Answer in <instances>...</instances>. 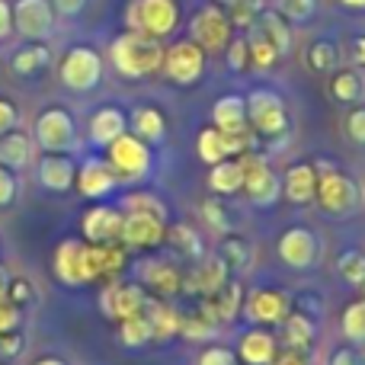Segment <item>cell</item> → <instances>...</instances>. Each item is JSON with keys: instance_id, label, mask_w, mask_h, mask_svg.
<instances>
[{"instance_id": "obj_44", "label": "cell", "mask_w": 365, "mask_h": 365, "mask_svg": "<svg viewBox=\"0 0 365 365\" xmlns=\"http://www.w3.org/2000/svg\"><path fill=\"white\" fill-rule=\"evenodd\" d=\"M276 13L292 26H304L314 19L317 0H276Z\"/></svg>"}, {"instance_id": "obj_45", "label": "cell", "mask_w": 365, "mask_h": 365, "mask_svg": "<svg viewBox=\"0 0 365 365\" xmlns=\"http://www.w3.org/2000/svg\"><path fill=\"white\" fill-rule=\"evenodd\" d=\"M218 257L227 269H247V266H250V247L240 237H227L225 244L218 247Z\"/></svg>"}, {"instance_id": "obj_4", "label": "cell", "mask_w": 365, "mask_h": 365, "mask_svg": "<svg viewBox=\"0 0 365 365\" xmlns=\"http://www.w3.org/2000/svg\"><path fill=\"white\" fill-rule=\"evenodd\" d=\"M106 164L113 167L119 182H141L154 167V151L138 135L125 132L106 148Z\"/></svg>"}, {"instance_id": "obj_47", "label": "cell", "mask_w": 365, "mask_h": 365, "mask_svg": "<svg viewBox=\"0 0 365 365\" xmlns=\"http://www.w3.org/2000/svg\"><path fill=\"white\" fill-rule=\"evenodd\" d=\"M6 298H10L13 304H16L19 311L29 308L32 298H36V289H32V282L26 276H13L10 282H6Z\"/></svg>"}, {"instance_id": "obj_49", "label": "cell", "mask_w": 365, "mask_h": 365, "mask_svg": "<svg viewBox=\"0 0 365 365\" xmlns=\"http://www.w3.org/2000/svg\"><path fill=\"white\" fill-rule=\"evenodd\" d=\"M202 215H205V221H208V225H212V231H218V234L231 231V221H227L225 205H221V202H218V195H212V199H205V202H202Z\"/></svg>"}, {"instance_id": "obj_11", "label": "cell", "mask_w": 365, "mask_h": 365, "mask_svg": "<svg viewBox=\"0 0 365 365\" xmlns=\"http://www.w3.org/2000/svg\"><path fill=\"white\" fill-rule=\"evenodd\" d=\"M58 13L48 0H16L13 4V32L26 42H45L55 32Z\"/></svg>"}, {"instance_id": "obj_16", "label": "cell", "mask_w": 365, "mask_h": 365, "mask_svg": "<svg viewBox=\"0 0 365 365\" xmlns=\"http://www.w3.org/2000/svg\"><path fill=\"white\" fill-rule=\"evenodd\" d=\"M122 221L125 212L119 205H109V202H96L81 221V231L87 244H115L122 237Z\"/></svg>"}, {"instance_id": "obj_19", "label": "cell", "mask_w": 365, "mask_h": 365, "mask_svg": "<svg viewBox=\"0 0 365 365\" xmlns=\"http://www.w3.org/2000/svg\"><path fill=\"white\" fill-rule=\"evenodd\" d=\"M83 247H87V240L64 237L61 244L55 247V253H51V272H55V279L61 285H68V289L87 285V279H83Z\"/></svg>"}, {"instance_id": "obj_41", "label": "cell", "mask_w": 365, "mask_h": 365, "mask_svg": "<svg viewBox=\"0 0 365 365\" xmlns=\"http://www.w3.org/2000/svg\"><path fill=\"white\" fill-rule=\"evenodd\" d=\"M122 212H141V215H154V218L167 221V202L154 192H128L122 199Z\"/></svg>"}, {"instance_id": "obj_38", "label": "cell", "mask_w": 365, "mask_h": 365, "mask_svg": "<svg viewBox=\"0 0 365 365\" xmlns=\"http://www.w3.org/2000/svg\"><path fill=\"white\" fill-rule=\"evenodd\" d=\"M119 340H122V346H128V349H141V346H148V343H154V330H151V321H148L145 311L119 321Z\"/></svg>"}, {"instance_id": "obj_8", "label": "cell", "mask_w": 365, "mask_h": 365, "mask_svg": "<svg viewBox=\"0 0 365 365\" xmlns=\"http://www.w3.org/2000/svg\"><path fill=\"white\" fill-rule=\"evenodd\" d=\"M205 61H208V55L192 38H177L173 45L164 48L160 74L170 83H177V87H195L202 81V74H205Z\"/></svg>"}, {"instance_id": "obj_22", "label": "cell", "mask_w": 365, "mask_h": 365, "mask_svg": "<svg viewBox=\"0 0 365 365\" xmlns=\"http://www.w3.org/2000/svg\"><path fill=\"white\" fill-rule=\"evenodd\" d=\"M141 285H145V292L154 298H173V295H180L182 272L170 259H148V263L141 266Z\"/></svg>"}, {"instance_id": "obj_27", "label": "cell", "mask_w": 365, "mask_h": 365, "mask_svg": "<svg viewBox=\"0 0 365 365\" xmlns=\"http://www.w3.org/2000/svg\"><path fill=\"white\" fill-rule=\"evenodd\" d=\"M145 314H148V321H151L154 340H158V343H170L173 336H180V321H182V314H180L177 308H173L170 302H167V298L148 295Z\"/></svg>"}, {"instance_id": "obj_34", "label": "cell", "mask_w": 365, "mask_h": 365, "mask_svg": "<svg viewBox=\"0 0 365 365\" xmlns=\"http://www.w3.org/2000/svg\"><path fill=\"white\" fill-rule=\"evenodd\" d=\"M257 29L263 32V36L269 38L272 45H276V51H279L282 58L289 55L292 45H295V38H292V23H285V19L279 16L276 10H263V13H259Z\"/></svg>"}, {"instance_id": "obj_48", "label": "cell", "mask_w": 365, "mask_h": 365, "mask_svg": "<svg viewBox=\"0 0 365 365\" xmlns=\"http://www.w3.org/2000/svg\"><path fill=\"white\" fill-rule=\"evenodd\" d=\"M327 365H365V346H356V343L334 346L327 356Z\"/></svg>"}, {"instance_id": "obj_43", "label": "cell", "mask_w": 365, "mask_h": 365, "mask_svg": "<svg viewBox=\"0 0 365 365\" xmlns=\"http://www.w3.org/2000/svg\"><path fill=\"white\" fill-rule=\"evenodd\" d=\"M336 272H340L343 282L359 289L365 282V253L362 250H343L340 257H336Z\"/></svg>"}, {"instance_id": "obj_60", "label": "cell", "mask_w": 365, "mask_h": 365, "mask_svg": "<svg viewBox=\"0 0 365 365\" xmlns=\"http://www.w3.org/2000/svg\"><path fill=\"white\" fill-rule=\"evenodd\" d=\"M32 365H68L64 359H58V356H42V359H36Z\"/></svg>"}, {"instance_id": "obj_57", "label": "cell", "mask_w": 365, "mask_h": 365, "mask_svg": "<svg viewBox=\"0 0 365 365\" xmlns=\"http://www.w3.org/2000/svg\"><path fill=\"white\" fill-rule=\"evenodd\" d=\"M13 32V4L10 0H0V42Z\"/></svg>"}, {"instance_id": "obj_37", "label": "cell", "mask_w": 365, "mask_h": 365, "mask_svg": "<svg viewBox=\"0 0 365 365\" xmlns=\"http://www.w3.org/2000/svg\"><path fill=\"white\" fill-rule=\"evenodd\" d=\"M304 64H308V71H314V74H334V71L340 68V48H336L334 42H327V38H317V42H311L308 51H304Z\"/></svg>"}, {"instance_id": "obj_30", "label": "cell", "mask_w": 365, "mask_h": 365, "mask_svg": "<svg viewBox=\"0 0 365 365\" xmlns=\"http://www.w3.org/2000/svg\"><path fill=\"white\" fill-rule=\"evenodd\" d=\"M330 96H334L336 103H343V106H359L365 100V77L359 68H336L334 74H330V83H327Z\"/></svg>"}, {"instance_id": "obj_50", "label": "cell", "mask_w": 365, "mask_h": 365, "mask_svg": "<svg viewBox=\"0 0 365 365\" xmlns=\"http://www.w3.org/2000/svg\"><path fill=\"white\" fill-rule=\"evenodd\" d=\"M195 365H237V353L231 346H205Z\"/></svg>"}, {"instance_id": "obj_23", "label": "cell", "mask_w": 365, "mask_h": 365, "mask_svg": "<svg viewBox=\"0 0 365 365\" xmlns=\"http://www.w3.org/2000/svg\"><path fill=\"white\" fill-rule=\"evenodd\" d=\"M38 186L48 189V192H68V189H74V177H77V164L68 158V154H45L42 160H38Z\"/></svg>"}, {"instance_id": "obj_31", "label": "cell", "mask_w": 365, "mask_h": 365, "mask_svg": "<svg viewBox=\"0 0 365 365\" xmlns=\"http://www.w3.org/2000/svg\"><path fill=\"white\" fill-rule=\"evenodd\" d=\"M208 189L212 195H237L244 189V167L237 158H227L221 164L208 167Z\"/></svg>"}, {"instance_id": "obj_62", "label": "cell", "mask_w": 365, "mask_h": 365, "mask_svg": "<svg viewBox=\"0 0 365 365\" xmlns=\"http://www.w3.org/2000/svg\"><path fill=\"white\" fill-rule=\"evenodd\" d=\"M212 4H218V6H231L234 0H212Z\"/></svg>"}, {"instance_id": "obj_17", "label": "cell", "mask_w": 365, "mask_h": 365, "mask_svg": "<svg viewBox=\"0 0 365 365\" xmlns=\"http://www.w3.org/2000/svg\"><path fill=\"white\" fill-rule=\"evenodd\" d=\"M119 240L128 247V250H154V247H160L167 240V221L154 218V215L125 212Z\"/></svg>"}, {"instance_id": "obj_6", "label": "cell", "mask_w": 365, "mask_h": 365, "mask_svg": "<svg viewBox=\"0 0 365 365\" xmlns=\"http://www.w3.org/2000/svg\"><path fill=\"white\" fill-rule=\"evenodd\" d=\"M103 71H106V61L96 48L90 45H74V48L64 51L61 64H58V77L68 90L74 93H90L103 83Z\"/></svg>"}, {"instance_id": "obj_5", "label": "cell", "mask_w": 365, "mask_h": 365, "mask_svg": "<svg viewBox=\"0 0 365 365\" xmlns=\"http://www.w3.org/2000/svg\"><path fill=\"white\" fill-rule=\"evenodd\" d=\"M247 125L259 138H282L289 132V109L285 100L269 87H257L247 93Z\"/></svg>"}, {"instance_id": "obj_10", "label": "cell", "mask_w": 365, "mask_h": 365, "mask_svg": "<svg viewBox=\"0 0 365 365\" xmlns=\"http://www.w3.org/2000/svg\"><path fill=\"white\" fill-rule=\"evenodd\" d=\"M36 145L45 154H68L77 148V122L64 106H48L36 119Z\"/></svg>"}, {"instance_id": "obj_46", "label": "cell", "mask_w": 365, "mask_h": 365, "mask_svg": "<svg viewBox=\"0 0 365 365\" xmlns=\"http://www.w3.org/2000/svg\"><path fill=\"white\" fill-rule=\"evenodd\" d=\"M225 58H227V68L234 74H244L250 71V51H247V36H234L225 48Z\"/></svg>"}, {"instance_id": "obj_39", "label": "cell", "mask_w": 365, "mask_h": 365, "mask_svg": "<svg viewBox=\"0 0 365 365\" xmlns=\"http://www.w3.org/2000/svg\"><path fill=\"white\" fill-rule=\"evenodd\" d=\"M340 330L346 336V343H356V346H365V298H356L343 308L340 317Z\"/></svg>"}, {"instance_id": "obj_55", "label": "cell", "mask_w": 365, "mask_h": 365, "mask_svg": "<svg viewBox=\"0 0 365 365\" xmlns=\"http://www.w3.org/2000/svg\"><path fill=\"white\" fill-rule=\"evenodd\" d=\"M23 353V336L16 334V330H10V334H0V356H6V359H13V356Z\"/></svg>"}, {"instance_id": "obj_28", "label": "cell", "mask_w": 365, "mask_h": 365, "mask_svg": "<svg viewBox=\"0 0 365 365\" xmlns=\"http://www.w3.org/2000/svg\"><path fill=\"white\" fill-rule=\"evenodd\" d=\"M212 125L221 132H240L247 128V96L225 93L212 103Z\"/></svg>"}, {"instance_id": "obj_14", "label": "cell", "mask_w": 365, "mask_h": 365, "mask_svg": "<svg viewBox=\"0 0 365 365\" xmlns=\"http://www.w3.org/2000/svg\"><path fill=\"white\" fill-rule=\"evenodd\" d=\"M148 292L141 282H109L106 289L100 292V311L106 321H125V317L145 311Z\"/></svg>"}, {"instance_id": "obj_1", "label": "cell", "mask_w": 365, "mask_h": 365, "mask_svg": "<svg viewBox=\"0 0 365 365\" xmlns=\"http://www.w3.org/2000/svg\"><path fill=\"white\" fill-rule=\"evenodd\" d=\"M164 48L167 45L160 42V38L125 29L109 45V61H113L115 74H122L125 81H145V77H151V74H160Z\"/></svg>"}, {"instance_id": "obj_32", "label": "cell", "mask_w": 365, "mask_h": 365, "mask_svg": "<svg viewBox=\"0 0 365 365\" xmlns=\"http://www.w3.org/2000/svg\"><path fill=\"white\" fill-rule=\"evenodd\" d=\"M32 160V138L26 132H19V128H13V132L0 135V164L10 167L13 173L23 170V167H29Z\"/></svg>"}, {"instance_id": "obj_56", "label": "cell", "mask_w": 365, "mask_h": 365, "mask_svg": "<svg viewBox=\"0 0 365 365\" xmlns=\"http://www.w3.org/2000/svg\"><path fill=\"white\" fill-rule=\"evenodd\" d=\"M51 6H55L58 16H81L83 10H87L90 0H48Z\"/></svg>"}, {"instance_id": "obj_52", "label": "cell", "mask_w": 365, "mask_h": 365, "mask_svg": "<svg viewBox=\"0 0 365 365\" xmlns=\"http://www.w3.org/2000/svg\"><path fill=\"white\" fill-rule=\"evenodd\" d=\"M19 192V182H16V173L10 170V167L0 164V208L13 205V199H16Z\"/></svg>"}, {"instance_id": "obj_9", "label": "cell", "mask_w": 365, "mask_h": 365, "mask_svg": "<svg viewBox=\"0 0 365 365\" xmlns=\"http://www.w3.org/2000/svg\"><path fill=\"white\" fill-rule=\"evenodd\" d=\"M189 38H192L205 55L225 51L227 42L234 38V26H231V19H227L225 6L205 4L202 10H195L192 19H189Z\"/></svg>"}, {"instance_id": "obj_53", "label": "cell", "mask_w": 365, "mask_h": 365, "mask_svg": "<svg viewBox=\"0 0 365 365\" xmlns=\"http://www.w3.org/2000/svg\"><path fill=\"white\" fill-rule=\"evenodd\" d=\"M19 321H23V311L16 308V304L10 302V298H0V334H10V330L19 327Z\"/></svg>"}, {"instance_id": "obj_40", "label": "cell", "mask_w": 365, "mask_h": 365, "mask_svg": "<svg viewBox=\"0 0 365 365\" xmlns=\"http://www.w3.org/2000/svg\"><path fill=\"white\" fill-rule=\"evenodd\" d=\"M215 334H218V324L208 321V317L202 314L199 308L189 311V314H182V321H180V336H182V340H189V343H205V340H212Z\"/></svg>"}, {"instance_id": "obj_63", "label": "cell", "mask_w": 365, "mask_h": 365, "mask_svg": "<svg viewBox=\"0 0 365 365\" xmlns=\"http://www.w3.org/2000/svg\"><path fill=\"white\" fill-rule=\"evenodd\" d=\"M359 289H362V298H365V282H362V285H359Z\"/></svg>"}, {"instance_id": "obj_35", "label": "cell", "mask_w": 365, "mask_h": 365, "mask_svg": "<svg viewBox=\"0 0 365 365\" xmlns=\"http://www.w3.org/2000/svg\"><path fill=\"white\" fill-rule=\"evenodd\" d=\"M247 51H250V71H272L279 64V58H282L276 51V45H272L257 26L247 29Z\"/></svg>"}, {"instance_id": "obj_36", "label": "cell", "mask_w": 365, "mask_h": 365, "mask_svg": "<svg viewBox=\"0 0 365 365\" xmlns=\"http://www.w3.org/2000/svg\"><path fill=\"white\" fill-rule=\"evenodd\" d=\"M167 244L173 247L177 253H182L186 259H202L205 257V244H202V237H199V231H195L192 225H173V227H167Z\"/></svg>"}, {"instance_id": "obj_20", "label": "cell", "mask_w": 365, "mask_h": 365, "mask_svg": "<svg viewBox=\"0 0 365 365\" xmlns=\"http://www.w3.org/2000/svg\"><path fill=\"white\" fill-rule=\"evenodd\" d=\"M240 308H244V285L237 282V279H227L221 289H215L212 295L199 298V311L208 317L212 324H231L234 317L240 314Z\"/></svg>"}, {"instance_id": "obj_59", "label": "cell", "mask_w": 365, "mask_h": 365, "mask_svg": "<svg viewBox=\"0 0 365 365\" xmlns=\"http://www.w3.org/2000/svg\"><path fill=\"white\" fill-rule=\"evenodd\" d=\"M272 365H308V359H304L302 353H292V349H282V353H276V359H272Z\"/></svg>"}, {"instance_id": "obj_21", "label": "cell", "mask_w": 365, "mask_h": 365, "mask_svg": "<svg viewBox=\"0 0 365 365\" xmlns=\"http://www.w3.org/2000/svg\"><path fill=\"white\" fill-rule=\"evenodd\" d=\"M128 132V115L122 113L119 106H100L87 122V138L93 148H103L106 151L119 135Z\"/></svg>"}, {"instance_id": "obj_18", "label": "cell", "mask_w": 365, "mask_h": 365, "mask_svg": "<svg viewBox=\"0 0 365 365\" xmlns=\"http://www.w3.org/2000/svg\"><path fill=\"white\" fill-rule=\"evenodd\" d=\"M74 186L83 199L90 202H103L119 189V180H115L113 167L106 164V158H87L81 167H77V177H74Z\"/></svg>"}, {"instance_id": "obj_54", "label": "cell", "mask_w": 365, "mask_h": 365, "mask_svg": "<svg viewBox=\"0 0 365 365\" xmlns=\"http://www.w3.org/2000/svg\"><path fill=\"white\" fill-rule=\"evenodd\" d=\"M19 125V109L13 100H6V96H0V135L13 132V128Z\"/></svg>"}, {"instance_id": "obj_42", "label": "cell", "mask_w": 365, "mask_h": 365, "mask_svg": "<svg viewBox=\"0 0 365 365\" xmlns=\"http://www.w3.org/2000/svg\"><path fill=\"white\" fill-rule=\"evenodd\" d=\"M263 10H266L263 0H234L227 6V19H231L234 29H253Z\"/></svg>"}, {"instance_id": "obj_13", "label": "cell", "mask_w": 365, "mask_h": 365, "mask_svg": "<svg viewBox=\"0 0 365 365\" xmlns=\"http://www.w3.org/2000/svg\"><path fill=\"white\" fill-rule=\"evenodd\" d=\"M240 311L247 314V321L253 327H279L292 311V298L279 289H253L244 298V308Z\"/></svg>"}, {"instance_id": "obj_7", "label": "cell", "mask_w": 365, "mask_h": 365, "mask_svg": "<svg viewBox=\"0 0 365 365\" xmlns=\"http://www.w3.org/2000/svg\"><path fill=\"white\" fill-rule=\"evenodd\" d=\"M240 167H244V189L240 192L259 208H269L272 202L282 199V177L269 167V160L257 151L240 154Z\"/></svg>"}, {"instance_id": "obj_61", "label": "cell", "mask_w": 365, "mask_h": 365, "mask_svg": "<svg viewBox=\"0 0 365 365\" xmlns=\"http://www.w3.org/2000/svg\"><path fill=\"white\" fill-rule=\"evenodd\" d=\"M343 6H349V10H365V0H340Z\"/></svg>"}, {"instance_id": "obj_33", "label": "cell", "mask_w": 365, "mask_h": 365, "mask_svg": "<svg viewBox=\"0 0 365 365\" xmlns=\"http://www.w3.org/2000/svg\"><path fill=\"white\" fill-rule=\"evenodd\" d=\"M48 64H51V51L45 48L42 42H29L26 48H19L16 55L10 58L13 74H19V77H36V74H42Z\"/></svg>"}, {"instance_id": "obj_24", "label": "cell", "mask_w": 365, "mask_h": 365, "mask_svg": "<svg viewBox=\"0 0 365 365\" xmlns=\"http://www.w3.org/2000/svg\"><path fill=\"white\" fill-rule=\"evenodd\" d=\"M279 353V340L266 327H250L237 340V359L244 365H272Z\"/></svg>"}, {"instance_id": "obj_51", "label": "cell", "mask_w": 365, "mask_h": 365, "mask_svg": "<svg viewBox=\"0 0 365 365\" xmlns=\"http://www.w3.org/2000/svg\"><path fill=\"white\" fill-rule=\"evenodd\" d=\"M346 135H349V141H353V145L365 148V106H362V103L349 109V115H346Z\"/></svg>"}, {"instance_id": "obj_15", "label": "cell", "mask_w": 365, "mask_h": 365, "mask_svg": "<svg viewBox=\"0 0 365 365\" xmlns=\"http://www.w3.org/2000/svg\"><path fill=\"white\" fill-rule=\"evenodd\" d=\"M231 279V269L221 263V257H202L195 259V266L189 272H182V285H180V295H189V298H205L212 295L215 289Z\"/></svg>"}, {"instance_id": "obj_2", "label": "cell", "mask_w": 365, "mask_h": 365, "mask_svg": "<svg viewBox=\"0 0 365 365\" xmlns=\"http://www.w3.org/2000/svg\"><path fill=\"white\" fill-rule=\"evenodd\" d=\"M317 170V192L314 202L330 215V218H349L362 205V189L353 177L340 170L334 160H314Z\"/></svg>"}, {"instance_id": "obj_26", "label": "cell", "mask_w": 365, "mask_h": 365, "mask_svg": "<svg viewBox=\"0 0 365 365\" xmlns=\"http://www.w3.org/2000/svg\"><path fill=\"white\" fill-rule=\"evenodd\" d=\"M279 327H282L285 349H292V353H302V356H308L311 349H314L317 324H314V317H308L304 311H289V317H285Z\"/></svg>"}, {"instance_id": "obj_25", "label": "cell", "mask_w": 365, "mask_h": 365, "mask_svg": "<svg viewBox=\"0 0 365 365\" xmlns=\"http://www.w3.org/2000/svg\"><path fill=\"white\" fill-rule=\"evenodd\" d=\"M317 192V170L314 164H292L282 177V195L292 205H311Z\"/></svg>"}, {"instance_id": "obj_3", "label": "cell", "mask_w": 365, "mask_h": 365, "mask_svg": "<svg viewBox=\"0 0 365 365\" xmlns=\"http://www.w3.org/2000/svg\"><path fill=\"white\" fill-rule=\"evenodd\" d=\"M125 29L164 42L180 29V4L177 0H128Z\"/></svg>"}, {"instance_id": "obj_12", "label": "cell", "mask_w": 365, "mask_h": 365, "mask_svg": "<svg viewBox=\"0 0 365 365\" xmlns=\"http://www.w3.org/2000/svg\"><path fill=\"white\" fill-rule=\"evenodd\" d=\"M276 253L289 269L304 272L317 263V257H321V240H317V234L311 231V227H302V225L285 227L276 240Z\"/></svg>"}, {"instance_id": "obj_58", "label": "cell", "mask_w": 365, "mask_h": 365, "mask_svg": "<svg viewBox=\"0 0 365 365\" xmlns=\"http://www.w3.org/2000/svg\"><path fill=\"white\" fill-rule=\"evenodd\" d=\"M349 58H353L356 68L365 71V32H362V36H356L353 42H349Z\"/></svg>"}, {"instance_id": "obj_29", "label": "cell", "mask_w": 365, "mask_h": 365, "mask_svg": "<svg viewBox=\"0 0 365 365\" xmlns=\"http://www.w3.org/2000/svg\"><path fill=\"white\" fill-rule=\"evenodd\" d=\"M128 132L138 135L148 145H160L167 138V115L158 106H138L128 115Z\"/></svg>"}]
</instances>
